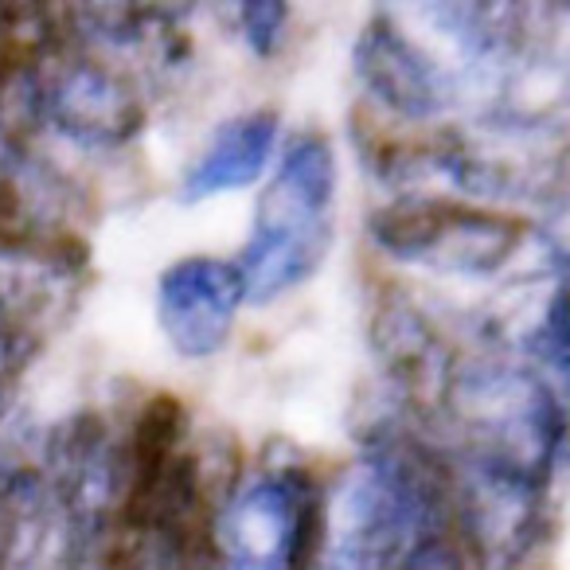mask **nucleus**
<instances>
[{"label":"nucleus","mask_w":570,"mask_h":570,"mask_svg":"<svg viewBox=\"0 0 570 570\" xmlns=\"http://www.w3.org/2000/svg\"><path fill=\"white\" fill-rule=\"evenodd\" d=\"M285 20H289V9L285 4H269V0H258V4H243V32L246 43L258 59H274L277 43H282Z\"/></svg>","instance_id":"6e6552de"},{"label":"nucleus","mask_w":570,"mask_h":570,"mask_svg":"<svg viewBox=\"0 0 570 570\" xmlns=\"http://www.w3.org/2000/svg\"><path fill=\"white\" fill-rule=\"evenodd\" d=\"M282 137V118L274 110H250L230 118L212 134L196 165L184 173L180 199L184 204H204L223 191H243L269 168Z\"/></svg>","instance_id":"423d86ee"},{"label":"nucleus","mask_w":570,"mask_h":570,"mask_svg":"<svg viewBox=\"0 0 570 570\" xmlns=\"http://www.w3.org/2000/svg\"><path fill=\"white\" fill-rule=\"evenodd\" d=\"M20 364V328L17 321L9 317L4 302H0V380Z\"/></svg>","instance_id":"9d476101"},{"label":"nucleus","mask_w":570,"mask_h":570,"mask_svg":"<svg viewBox=\"0 0 570 570\" xmlns=\"http://www.w3.org/2000/svg\"><path fill=\"white\" fill-rule=\"evenodd\" d=\"M531 352H535V360L547 372L543 383L554 380L570 395V269H562L559 289L547 302L543 321L535 328V341H531Z\"/></svg>","instance_id":"0eeeda50"},{"label":"nucleus","mask_w":570,"mask_h":570,"mask_svg":"<svg viewBox=\"0 0 570 570\" xmlns=\"http://www.w3.org/2000/svg\"><path fill=\"white\" fill-rule=\"evenodd\" d=\"M356 75L383 110L406 121L442 118L458 98L450 71L422 51L395 20L375 17L356 40Z\"/></svg>","instance_id":"20e7f679"},{"label":"nucleus","mask_w":570,"mask_h":570,"mask_svg":"<svg viewBox=\"0 0 570 570\" xmlns=\"http://www.w3.org/2000/svg\"><path fill=\"white\" fill-rule=\"evenodd\" d=\"M43 114L90 149H118L141 129V106L129 82L95 59H71L51 75Z\"/></svg>","instance_id":"39448f33"},{"label":"nucleus","mask_w":570,"mask_h":570,"mask_svg":"<svg viewBox=\"0 0 570 570\" xmlns=\"http://www.w3.org/2000/svg\"><path fill=\"white\" fill-rule=\"evenodd\" d=\"M336 153L321 129L289 137L274 180L262 188L254 227L238 254L246 302L269 305L305 285L333 246Z\"/></svg>","instance_id":"f257e3e1"},{"label":"nucleus","mask_w":570,"mask_h":570,"mask_svg":"<svg viewBox=\"0 0 570 570\" xmlns=\"http://www.w3.org/2000/svg\"><path fill=\"white\" fill-rule=\"evenodd\" d=\"M367 230L372 243L395 262L465 277L497 274L512 262L523 238L520 219L512 215L442 196H403L375 207Z\"/></svg>","instance_id":"f03ea898"},{"label":"nucleus","mask_w":570,"mask_h":570,"mask_svg":"<svg viewBox=\"0 0 570 570\" xmlns=\"http://www.w3.org/2000/svg\"><path fill=\"white\" fill-rule=\"evenodd\" d=\"M243 305L246 282L238 262H223L212 254L173 262L157 282L160 333L184 360H207L227 348Z\"/></svg>","instance_id":"7ed1b4c3"},{"label":"nucleus","mask_w":570,"mask_h":570,"mask_svg":"<svg viewBox=\"0 0 570 570\" xmlns=\"http://www.w3.org/2000/svg\"><path fill=\"white\" fill-rule=\"evenodd\" d=\"M399 570H473V562H469L465 547H461L458 539H450L445 531H438V535L422 539V543L406 554Z\"/></svg>","instance_id":"1a4fd4ad"}]
</instances>
